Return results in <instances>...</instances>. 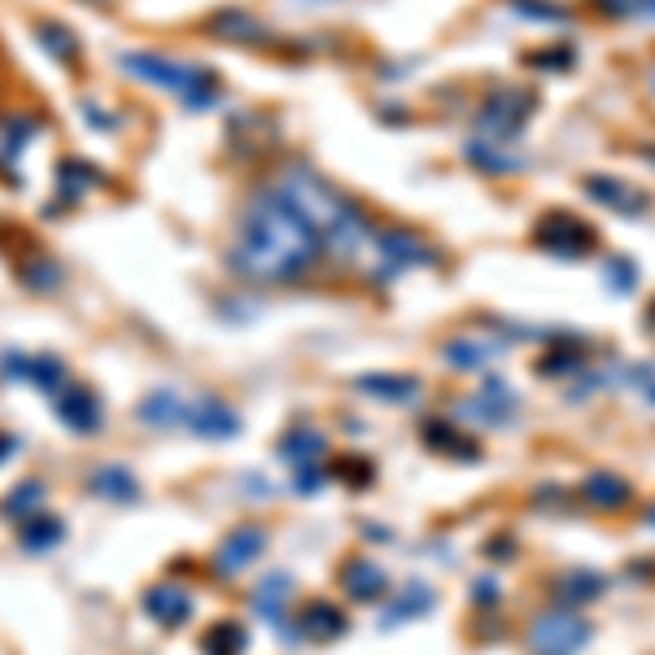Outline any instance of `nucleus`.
<instances>
[{"instance_id":"2eb2a0df","label":"nucleus","mask_w":655,"mask_h":655,"mask_svg":"<svg viewBox=\"0 0 655 655\" xmlns=\"http://www.w3.org/2000/svg\"><path fill=\"white\" fill-rule=\"evenodd\" d=\"M581 494H585V503H590V507H603V511H620V507L633 498L629 481H625V477H616V472H607V468L590 472V477L581 481Z\"/></svg>"},{"instance_id":"20e7f679","label":"nucleus","mask_w":655,"mask_h":655,"mask_svg":"<svg viewBox=\"0 0 655 655\" xmlns=\"http://www.w3.org/2000/svg\"><path fill=\"white\" fill-rule=\"evenodd\" d=\"M590 638H594V625L581 611L551 607L529 625L524 646H529V655H577V651H585Z\"/></svg>"},{"instance_id":"a19ab883","label":"nucleus","mask_w":655,"mask_h":655,"mask_svg":"<svg viewBox=\"0 0 655 655\" xmlns=\"http://www.w3.org/2000/svg\"><path fill=\"white\" fill-rule=\"evenodd\" d=\"M485 598H490V603L498 598V581H490V577L477 581V603H485Z\"/></svg>"},{"instance_id":"39448f33","label":"nucleus","mask_w":655,"mask_h":655,"mask_svg":"<svg viewBox=\"0 0 655 655\" xmlns=\"http://www.w3.org/2000/svg\"><path fill=\"white\" fill-rule=\"evenodd\" d=\"M533 92H524V88H511V84H498L490 97H485V106H481V132L490 136V140H511V136H520L524 132V123H529V110H533Z\"/></svg>"},{"instance_id":"58836bf2","label":"nucleus","mask_w":655,"mask_h":655,"mask_svg":"<svg viewBox=\"0 0 655 655\" xmlns=\"http://www.w3.org/2000/svg\"><path fill=\"white\" fill-rule=\"evenodd\" d=\"M598 10L607 18H638L642 14V0H598Z\"/></svg>"},{"instance_id":"79ce46f5","label":"nucleus","mask_w":655,"mask_h":655,"mask_svg":"<svg viewBox=\"0 0 655 655\" xmlns=\"http://www.w3.org/2000/svg\"><path fill=\"white\" fill-rule=\"evenodd\" d=\"M10 450H14V442H10V437H0V459H5Z\"/></svg>"},{"instance_id":"4be33fe9","label":"nucleus","mask_w":655,"mask_h":655,"mask_svg":"<svg viewBox=\"0 0 655 655\" xmlns=\"http://www.w3.org/2000/svg\"><path fill=\"white\" fill-rule=\"evenodd\" d=\"M245 646H249V633H245L240 620H214V625L206 629V638H201V651H206V655H240Z\"/></svg>"},{"instance_id":"f8f14e48","label":"nucleus","mask_w":655,"mask_h":655,"mask_svg":"<svg viewBox=\"0 0 655 655\" xmlns=\"http://www.w3.org/2000/svg\"><path fill=\"white\" fill-rule=\"evenodd\" d=\"M58 420L71 429V433H97L101 424V403L79 390V385H62L58 390Z\"/></svg>"},{"instance_id":"c756f323","label":"nucleus","mask_w":655,"mask_h":655,"mask_svg":"<svg viewBox=\"0 0 655 655\" xmlns=\"http://www.w3.org/2000/svg\"><path fill=\"white\" fill-rule=\"evenodd\" d=\"M40 498H45V485H40V481H23V485L10 490L5 516H10V520H32V516H40Z\"/></svg>"},{"instance_id":"ea45409f","label":"nucleus","mask_w":655,"mask_h":655,"mask_svg":"<svg viewBox=\"0 0 655 655\" xmlns=\"http://www.w3.org/2000/svg\"><path fill=\"white\" fill-rule=\"evenodd\" d=\"M319 485H323V472H319L314 464H301V468H297V490L310 494V490H319Z\"/></svg>"},{"instance_id":"1a4fd4ad","label":"nucleus","mask_w":655,"mask_h":655,"mask_svg":"<svg viewBox=\"0 0 655 655\" xmlns=\"http://www.w3.org/2000/svg\"><path fill=\"white\" fill-rule=\"evenodd\" d=\"M262 546H267V537H262V529H236L232 537H223V546L214 551V572L223 577V581H232V577H240L258 555H262Z\"/></svg>"},{"instance_id":"dca6fc26","label":"nucleus","mask_w":655,"mask_h":655,"mask_svg":"<svg viewBox=\"0 0 655 655\" xmlns=\"http://www.w3.org/2000/svg\"><path fill=\"white\" fill-rule=\"evenodd\" d=\"M5 376H18V381H32V385H40L45 394H58L62 385H66V368L53 359V355H40V359H10L5 363Z\"/></svg>"},{"instance_id":"c03bdc74","label":"nucleus","mask_w":655,"mask_h":655,"mask_svg":"<svg viewBox=\"0 0 655 655\" xmlns=\"http://www.w3.org/2000/svg\"><path fill=\"white\" fill-rule=\"evenodd\" d=\"M301 5H323V0H301Z\"/></svg>"},{"instance_id":"5701e85b","label":"nucleus","mask_w":655,"mask_h":655,"mask_svg":"<svg viewBox=\"0 0 655 655\" xmlns=\"http://www.w3.org/2000/svg\"><path fill=\"white\" fill-rule=\"evenodd\" d=\"M293 594V577H284V572H271V577H262V585L254 590V607L267 616V620H280L284 616V598Z\"/></svg>"},{"instance_id":"c9c22d12","label":"nucleus","mask_w":655,"mask_h":655,"mask_svg":"<svg viewBox=\"0 0 655 655\" xmlns=\"http://www.w3.org/2000/svg\"><path fill=\"white\" fill-rule=\"evenodd\" d=\"M603 275H607V284H611L616 293H629L633 280H638V267H633L629 258H607V262H603Z\"/></svg>"},{"instance_id":"cd10ccee","label":"nucleus","mask_w":655,"mask_h":655,"mask_svg":"<svg viewBox=\"0 0 655 655\" xmlns=\"http://www.w3.org/2000/svg\"><path fill=\"white\" fill-rule=\"evenodd\" d=\"M323 446H328V442H323V433L297 429V433H288V437L280 442V455H284L288 464H297V468H301V464H314V459L323 455Z\"/></svg>"},{"instance_id":"37998d69","label":"nucleus","mask_w":655,"mask_h":655,"mask_svg":"<svg viewBox=\"0 0 655 655\" xmlns=\"http://www.w3.org/2000/svg\"><path fill=\"white\" fill-rule=\"evenodd\" d=\"M646 524H655V507H651V511H646Z\"/></svg>"},{"instance_id":"0eeeda50","label":"nucleus","mask_w":655,"mask_h":655,"mask_svg":"<svg viewBox=\"0 0 655 655\" xmlns=\"http://www.w3.org/2000/svg\"><path fill=\"white\" fill-rule=\"evenodd\" d=\"M585 197H590L594 206L611 210V214H625V219H642V214L651 210L646 188L625 184V180H616V175H585Z\"/></svg>"},{"instance_id":"bb28decb","label":"nucleus","mask_w":655,"mask_h":655,"mask_svg":"<svg viewBox=\"0 0 655 655\" xmlns=\"http://www.w3.org/2000/svg\"><path fill=\"white\" fill-rule=\"evenodd\" d=\"M464 153H468V162H472V166H481V171H490V175L524 171V158H503V149H494V145H485V140H472Z\"/></svg>"},{"instance_id":"9b49d317","label":"nucleus","mask_w":655,"mask_h":655,"mask_svg":"<svg viewBox=\"0 0 655 655\" xmlns=\"http://www.w3.org/2000/svg\"><path fill=\"white\" fill-rule=\"evenodd\" d=\"M145 611H149V620H158L162 629H180V625L193 616V598H188V590H180L175 581H162V585L145 590Z\"/></svg>"},{"instance_id":"7c9ffc66","label":"nucleus","mask_w":655,"mask_h":655,"mask_svg":"<svg viewBox=\"0 0 655 655\" xmlns=\"http://www.w3.org/2000/svg\"><path fill=\"white\" fill-rule=\"evenodd\" d=\"M58 184H62V197H84L92 184H101V175H97L88 162L71 158V162H62V166H58Z\"/></svg>"},{"instance_id":"ddd939ff","label":"nucleus","mask_w":655,"mask_h":655,"mask_svg":"<svg viewBox=\"0 0 655 655\" xmlns=\"http://www.w3.org/2000/svg\"><path fill=\"white\" fill-rule=\"evenodd\" d=\"M206 27H210V36L232 40V45H262V40H271V32L254 14H245V10H219Z\"/></svg>"},{"instance_id":"c85d7f7f","label":"nucleus","mask_w":655,"mask_h":655,"mask_svg":"<svg viewBox=\"0 0 655 655\" xmlns=\"http://www.w3.org/2000/svg\"><path fill=\"white\" fill-rule=\"evenodd\" d=\"M66 537V524L58 516H32V524L23 529V546L27 551H53Z\"/></svg>"},{"instance_id":"393cba45","label":"nucleus","mask_w":655,"mask_h":655,"mask_svg":"<svg viewBox=\"0 0 655 655\" xmlns=\"http://www.w3.org/2000/svg\"><path fill=\"white\" fill-rule=\"evenodd\" d=\"M603 590H607V577H603V572H590V568H572V572L559 577V594H564L568 603H590V598H598Z\"/></svg>"},{"instance_id":"473e14b6","label":"nucleus","mask_w":655,"mask_h":655,"mask_svg":"<svg viewBox=\"0 0 655 655\" xmlns=\"http://www.w3.org/2000/svg\"><path fill=\"white\" fill-rule=\"evenodd\" d=\"M36 36L49 45V53H53V58H75V49H79V45H75V36H71L66 27H58V23H36Z\"/></svg>"},{"instance_id":"f03ea898","label":"nucleus","mask_w":655,"mask_h":655,"mask_svg":"<svg viewBox=\"0 0 655 655\" xmlns=\"http://www.w3.org/2000/svg\"><path fill=\"white\" fill-rule=\"evenodd\" d=\"M275 193L310 223V232L319 240H328L342 258H355L363 249V240L372 236L368 232V219L337 193L328 188L310 166H288L280 180H275Z\"/></svg>"},{"instance_id":"423d86ee","label":"nucleus","mask_w":655,"mask_h":655,"mask_svg":"<svg viewBox=\"0 0 655 655\" xmlns=\"http://www.w3.org/2000/svg\"><path fill=\"white\" fill-rule=\"evenodd\" d=\"M594 232L577 219V214H542L537 219V227H533V245L537 249H546L551 258H564V262H577L581 254H590L594 249Z\"/></svg>"},{"instance_id":"9d476101","label":"nucleus","mask_w":655,"mask_h":655,"mask_svg":"<svg viewBox=\"0 0 655 655\" xmlns=\"http://www.w3.org/2000/svg\"><path fill=\"white\" fill-rule=\"evenodd\" d=\"M184 429H193L197 437H219V442H227V437L240 433V416H236L232 407H223L219 398H197V403H188V424H184Z\"/></svg>"},{"instance_id":"f257e3e1","label":"nucleus","mask_w":655,"mask_h":655,"mask_svg":"<svg viewBox=\"0 0 655 655\" xmlns=\"http://www.w3.org/2000/svg\"><path fill=\"white\" fill-rule=\"evenodd\" d=\"M314 254H319V236L275 188H262L249 197L240 227H236V245H232V267L245 280L288 284L314 262Z\"/></svg>"},{"instance_id":"6e6552de","label":"nucleus","mask_w":655,"mask_h":655,"mask_svg":"<svg viewBox=\"0 0 655 655\" xmlns=\"http://www.w3.org/2000/svg\"><path fill=\"white\" fill-rule=\"evenodd\" d=\"M376 249H381V271H376V275H385V280H394V275L407 271V267L433 262V254H429L411 232H398V227L381 232V236H376Z\"/></svg>"},{"instance_id":"72a5a7b5","label":"nucleus","mask_w":655,"mask_h":655,"mask_svg":"<svg viewBox=\"0 0 655 655\" xmlns=\"http://www.w3.org/2000/svg\"><path fill=\"white\" fill-rule=\"evenodd\" d=\"M520 10V18H533V23H568V10L564 5H551V0H511Z\"/></svg>"},{"instance_id":"e433bc0d","label":"nucleus","mask_w":655,"mask_h":655,"mask_svg":"<svg viewBox=\"0 0 655 655\" xmlns=\"http://www.w3.org/2000/svg\"><path fill=\"white\" fill-rule=\"evenodd\" d=\"M23 280H27V284H36V288H53V284L62 280V271H58L53 262H32V267L23 271Z\"/></svg>"},{"instance_id":"a211bd4d","label":"nucleus","mask_w":655,"mask_h":655,"mask_svg":"<svg viewBox=\"0 0 655 655\" xmlns=\"http://www.w3.org/2000/svg\"><path fill=\"white\" fill-rule=\"evenodd\" d=\"M88 490H92L97 498H106V503H136V494H140L136 477H132L127 468H119V464L97 468L92 481H88Z\"/></svg>"},{"instance_id":"aec40b11","label":"nucleus","mask_w":655,"mask_h":655,"mask_svg":"<svg viewBox=\"0 0 655 655\" xmlns=\"http://www.w3.org/2000/svg\"><path fill=\"white\" fill-rule=\"evenodd\" d=\"M498 355H503V342H472V337H459V342L446 346V363L459 368V372H477V368H485V363L498 359Z\"/></svg>"},{"instance_id":"412c9836","label":"nucleus","mask_w":655,"mask_h":655,"mask_svg":"<svg viewBox=\"0 0 655 655\" xmlns=\"http://www.w3.org/2000/svg\"><path fill=\"white\" fill-rule=\"evenodd\" d=\"M355 390H363L381 403H411L420 394V381L416 376H359Z\"/></svg>"},{"instance_id":"4c0bfd02","label":"nucleus","mask_w":655,"mask_h":655,"mask_svg":"<svg viewBox=\"0 0 655 655\" xmlns=\"http://www.w3.org/2000/svg\"><path fill=\"white\" fill-rule=\"evenodd\" d=\"M577 368H581V355H551V359H542V376H568Z\"/></svg>"},{"instance_id":"6ab92c4d","label":"nucleus","mask_w":655,"mask_h":655,"mask_svg":"<svg viewBox=\"0 0 655 655\" xmlns=\"http://www.w3.org/2000/svg\"><path fill=\"white\" fill-rule=\"evenodd\" d=\"M301 629H306V638H314V642H333V638H342V633L350 629V620H346V611L333 607V603H314V607H306Z\"/></svg>"},{"instance_id":"f3484780","label":"nucleus","mask_w":655,"mask_h":655,"mask_svg":"<svg viewBox=\"0 0 655 655\" xmlns=\"http://www.w3.org/2000/svg\"><path fill=\"white\" fill-rule=\"evenodd\" d=\"M342 585H346L350 598L372 603V598H381V594L390 590V577H385V568H376V564H368V559H350V564L342 568Z\"/></svg>"},{"instance_id":"f704fd0d","label":"nucleus","mask_w":655,"mask_h":655,"mask_svg":"<svg viewBox=\"0 0 655 655\" xmlns=\"http://www.w3.org/2000/svg\"><path fill=\"white\" fill-rule=\"evenodd\" d=\"M524 66H533V71H572V66H577V53L564 45V49H551V53H529Z\"/></svg>"},{"instance_id":"a878e982","label":"nucleus","mask_w":655,"mask_h":655,"mask_svg":"<svg viewBox=\"0 0 655 655\" xmlns=\"http://www.w3.org/2000/svg\"><path fill=\"white\" fill-rule=\"evenodd\" d=\"M36 136V119L27 114H14V119H0V158L5 162H18L23 145Z\"/></svg>"},{"instance_id":"7ed1b4c3","label":"nucleus","mask_w":655,"mask_h":655,"mask_svg":"<svg viewBox=\"0 0 655 655\" xmlns=\"http://www.w3.org/2000/svg\"><path fill=\"white\" fill-rule=\"evenodd\" d=\"M119 66L145 84H158L166 92H175L180 101L188 106H214L219 88H214V75L201 71V66H188V62H171L162 53H123Z\"/></svg>"},{"instance_id":"b1692460","label":"nucleus","mask_w":655,"mask_h":655,"mask_svg":"<svg viewBox=\"0 0 655 655\" xmlns=\"http://www.w3.org/2000/svg\"><path fill=\"white\" fill-rule=\"evenodd\" d=\"M424 446L429 450H442V455H455V459H477L481 450L472 446V442H464L450 424H442V420H429L424 424Z\"/></svg>"},{"instance_id":"2f4dec72","label":"nucleus","mask_w":655,"mask_h":655,"mask_svg":"<svg viewBox=\"0 0 655 655\" xmlns=\"http://www.w3.org/2000/svg\"><path fill=\"white\" fill-rule=\"evenodd\" d=\"M429 603H433V590H429V585H420V581H411V585H407V594H403V603H394L398 611L381 616V625H398V620H411V616L429 611Z\"/></svg>"},{"instance_id":"4468645a","label":"nucleus","mask_w":655,"mask_h":655,"mask_svg":"<svg viewBox=\"0 0 655 655\" xmlns=\"http://www.w3.org/2000/svg\"><path fill=\"white\" fill-rule=\"evenodd\" d=\"M136 420L149 424V429H184L188 424V403L171 390H158L136 407Z\"/></svg>"}]
</instances>
